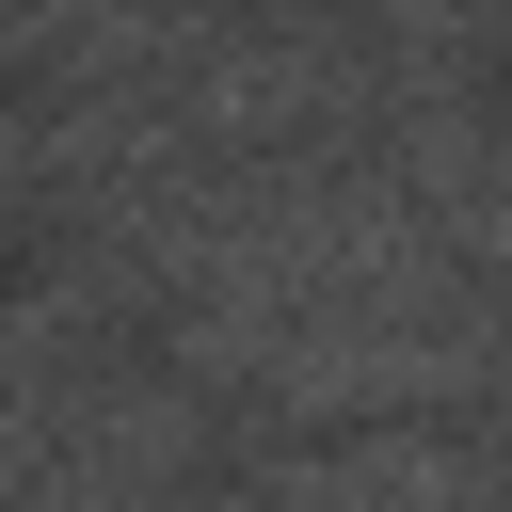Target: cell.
Masks as SVG:
<instances>
[{
	"instance_id": "cell-1",
	"label": "cell",
	"mask_w": 512,
	"mask_h": 512,
	"mask_svg": "<svg viewBox=\"0 0 512 512\" xmlns=\"http://www.w3.org/2000/svg\"><path fill=\"white\" fill-rule=\"evenodd\" d=\"M288 496H304V512H512L496 448H464V432H384V448H336V464H304Z\"/></svg>"
}]
</instances>
